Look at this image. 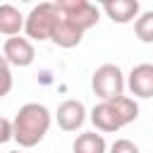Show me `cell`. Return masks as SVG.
Here are the masks:
<instances>
[{
  "label": "cell",
  "instance_id": "8",
  "mask_svg": "<svg viewBox=\"0 0 153 153\" xmlns=\"http://www.w3.org/2000/svg\"><path fill=\"white\" fill-rule=\"evenodd\" d=\"M127 86L131 91V96L136 98H153V65L151 62H141L129 72Z\"/></svg>",
  "mask_w": 153,
  "mask_h": 153
},
{
  "label": "cell",
  "instance_id": "10",
  "mask_svg": "<svg viewBox=\"0 0 153 153\" xmlns=\"http://www.w3.org/2000/svg\"><path fill=\"white\" fill-rule=\"evenodd\" d=\"M24 22L26 17L14 7V5H0V33L12 38V36H19V31L24 29Z\"/></svg>",
  "mask_w": 153,
  "mask_h": 153
},
{
  "label": "cell",
  "instance_id": "13",
  "mask_svg": "<svg viewBox=\"0 0 153 153\" xmlns=\"http://www.w3.org/2000/svg\"><path fill=\"white\" fill-rule=\"evenodd\" d=\"M12 91V72H10V62L5 57H0V98H5Z\"/></svg>",
  "mask_w": 153,
  "mask_h": 153
},
{
  "label": "cell",
  "instance_id": "15",
  "mask_svg": "<svg viewBox=\"0 0 153 153\" xmlns=\"http://www.w3.org/2000/svg\"><path fill=\"white\" fill-rule=\"evenodd\" d=\"M14 139V129H12V120L0 117V143H7Z\"/></svg>",
  "mask_w": 153,
  "mask_h": 153
},
{
  "label": "cell",
  "instance_id": "5",
  "mask_svg": "<svg viewBox=\"0 0 153 153\" xmlns=\"http://www.w3.org/2000/svg\"><path fill=\"white\" fill-rule=\"evenodd\" d=\"M124 86H127L124 74H122V69H120L117 65H112V62L100 65V67L93 72V76H91V88H93V93H96L100 100H112V98L124 96Z\"/></svg>",
  "mask_w": 153,
  "mask_h": 153
},
{
  "label": "cell",
  "instance_id": "16",
  "mask_svg": "<svg viewBox=\"0 0 153 153\" xmlns=\"http://www.w3.org/2000/svg\"><path fill=\"white\" fill-rule=\"evenodd\" d=\"M10 153H19V151H10Z\"/></svg>",
  "mask_w": 153,
  "mask_h": 153
},
{
  "label": "cell",
  "instance_id": "2",
  "mask_svg": "<svg viewBox=\"0 0 153 153\" xmlns=\"http://www.w3.org/2000/svg\"><path fill=\"white\" fill-rule=\"evenodd\" d=\"M139 117V105L131 96H120L112 100H100L98 105H93L91 110V122L98 131L112 134L120 131L122 127L131 124Z\"/></svg>",
  "mask_w": 153,
  "mask_h": 153
},
{
  "label": "cell",
  "instance_id": "4",
  "mask_svg": "<svg viewBox=\"0 0 153 153\" xmlns=\"http://www.w3.org/2000/svg\"><path fill=\"white\" fill-rule=\"evenodd\" d=\"M62 19L67 24H72L76 31H88L98 24V17H100V7L88 2V0H55Z\"/></svg>",
  "mask_w": 153,
  "mask_h": 153
},
{
  "label": "cell",
  "instance_id": "11",
  "mask_svg": "<svg viewBox=\"0 0 153 153\" xmlns=\"http://www.w3.org/2000/svg\"><path fill=\"white\" fill-rule=\"evenodd\" d=\"M105 151H108V143L98 131H84L72 143V153H105Z\"/></svg>",
  "mask_w": 153,
  "mask_h": 153
},
{
  "label": "cell",
  "instance_id": "1",
  "mask_svg": "<svg viewBox=\"0 0 153 153\" xmlns=\"http://www.w3.org/2000/svg\"><path fill=\"white\" fill-rule=\"evenodd\" d=\"M53 122V115L45 105L41 103H26L17 110L14 120H12V129H14V141L22 148H33L43 141V136L48 134Z\"/></svg>",
  "mask_w": 153,
  "mask_h": 153
},
{
  "label": "cell",
  "instance_id": "12",
  "mask_svg": "<svg viewBox=\"0 0 153 153\" xmlns=\"http://www.w3.org/2000/svg\"><path fill=\"white\" fill-rule=\"evenodd\" d=\"M134 33L141 43H153V10L141 12L134 22Z\"/></svg>",
  "mask_w": 153,
  "mask_h": 153
},
{
  "label": "cell",
  "instance_id": "3",
  "mask_svg": "<svg viewBox=\"0 0 153 153\" xmlns=\"http://www.w3.org/2000/svg\"><path fill=\"white\" fill-rule=\"evenodd\" d=\"M57 19H60V12H57L55 2H41V5H36L26 14V22H24L26 38L29 41H50Z\"/></svg>",
  "mask_w": 153,
  "mask_h": 153
},
{
  "label": "cell",
  "instance_id": "9",
  "mask_svg": "<svg viewBox=\"0 0 153 153\" xmlns=\"http://www.w3.org/2000/svg\"><path fill=\"white\" fill-rule=\"evenodd\" d=\"M100 10L115 22V24H129L139 17V0H105Z\"/></svg>",
  "mask_w": 153,
  "mask_h": 153
},
{
  "label": "cell",
  "instance_id": "7",
  "mask_svg": "<svg viewBox=\"0 0 153 153\" xmlns=\"http://www.w3.org/2000/svg\"><path fill=\"white\" fill-rule=\"evenodd\" d=\"M55 120H57V127L62 131H76L84 122H86V108L81 100H65L57 105V112H55Z\"/></svg>",
  "mask_w": 153,
  "mask_h": 153
},
{
  "label": "cell",
  "instance_id": "6",
  "mask_svg": "<svg viewBox=\"0 0 153 153\" xmlns=\"http://www.w3.org/2000/svg\"><path fill=\"white\" fill-rule=\"evenodd\" d=\"M2 57L12 65V67H29L36 57L33 43L24 36H12L2 43Z\"/></svg>",
  "mask_w": 153,
  "mask_h": 153
},
{
  "label": "cell",
  "instance_id": "14",
  "mask_svg": "<svg viewBox=\"0 0 153 153\" xmlns=\"http://www.w3.org/2000/svg\"><path fill=\"white\" fill-rule=\"evenodd\" d=\"M110 153H141L139 146L129 139H117L112 146H110Z\"/></svg>",
  "mask_w": 153,
  "mask_h": 153
}]
</instances>
